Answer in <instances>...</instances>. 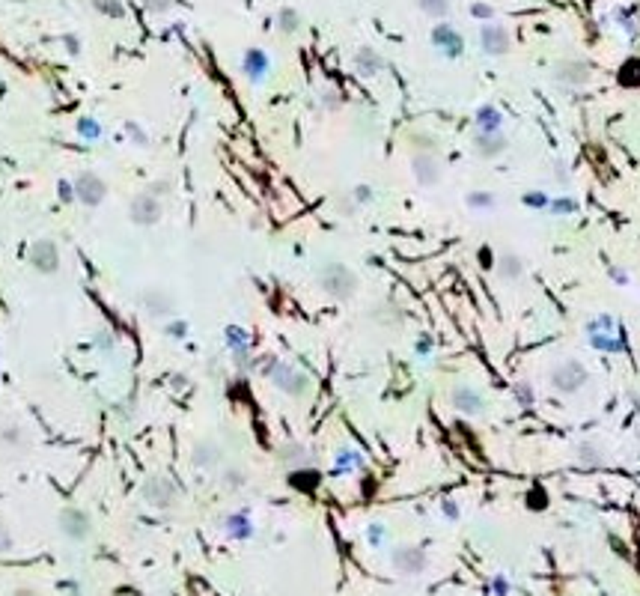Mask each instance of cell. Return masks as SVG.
Returning <instances> with one entry per match:
<instances>
[{"label":"cell","instance_id":"1","mask_svg":"<svg viewBox=\"0 0 640 596\" xmlns=\"http://www.w3.org/2000/svg\"><path fill=\"white\" fill-rule=\"evenodd\" d=\"M551 388L557 391V394H578L587 382H589V373H587V367L581 361H560V364H554L551 367Z\"/></svg>","mask_w":640,"mask_h":596},{"label":"cell","instance_id":"2","mask_svg":"<svg viewBox=\"0 0 640 596\" xmlns=\"http://www.w3.org/2000/svg\"><path fill=\"white\" fill-rule=\"evenodd\" d=\"M593 78V69L589 63L581 60V57H563L557 66H554V81L563 87V90H584Z\"/></svg>","mask_w":640,"mask_h":596},{"label":"cell","instance_id":"3","mask_svg":"<svg viewBox=\"0 0 640 596\" xmlns=\"http://www.w3.org/2000/svg\"><path fill=\"white\" fill-rule=\"evenodd\" d=\"M322 287L331 295H336V298H349L351 292L358 289V277H355V272L346 269V266H328L322 272Z\"/></svg>","mask_w":640,"mask_h":596},{"label":"cell","instance_id":"4","mask_svg":"<svg viewBox=\"0 0 640 596\" xmlns=\"http://www.w3.org/2000/svg\"><path fill=\"white\" fill-rule=\"evenodd\" d=\"M426 555L420 549H411V545H406V549H396L393 552V570L402 572V575H417L426 570Z\"/></svg>","mask_w":640,"mask_h":596},{"label":"cell","instance_id":"5","mask_svg":"<svg viewBox=\"0 0 640 596\" xmlns=\"http://www.w3.org/2000/svg\"><path fill=\"white\" fill-rule=\"evenodd\" d=\"M450 403L456 406V409L462 411V415H480V411L485 409L482 394H480V391H474V388H468V385L453 388V394H450Z\"/></svg>","mask_w":640,"mask_h":596},{"label":"cell","instance_id":"6","mask_svg":"<svg viewBox=\"0 0 640 596\" xmlns=\"http://www.w3.org/2000/svg\"><path fill=\"white\" fill-rule=\"evenodd\" d=\"M480 39H482V48H485V54H492V57H500V54H507L510 51V33L503 30L500 24H485L482 27V33H480Z\"/></svg>","mask_w":640,"mask_h":596},{"label":"cell","instance_id":"7","mask_svg":"<svg viewBox=\"0 0 640 596\" xmlns=\"http://www.w3.org/2000/svg\"><path fill=\"white\" fill-rule=\"evenodd\" d=\"M575 459H578V466H584V468H599L604 462V451H602L599 441H581L575 447Z\"/></svg>","mask_w":640,"mask_h":596},{"label":"cell","instance_id":"8","mask_svg":"<svg viewBox=\"0 0 640 596\" xmlns=\"http://www.w3.org/2000/svg\"><path fill=\"white\" fill-rule=\"evenodd\" d=\"M503 146H507V140H503L497 131H480V135H477V155H482V158L500 155Z\"/></svg>","mask_w":640,"mask_h":596},{"label":"cell","instance_id":"9","mask_svg":"<svg viewBox=\"0 0 640 596\" xmlns=\"http://www.w3.org/2000/svg\"><path fill=\"white\" fill-rule=\"evenodd\" d=\"M497 274L503 277V280H521L525 277V260H521L518 254H503L500 260H497Z\"/></svg>","mask_w":640,"mask_h":596},{"label":"cell","instance_id":"10","mask_svg":"<svg viewBox=\"0 0 640 596\" xmlns=\"http://www.w3.org/2000/svg\"><path fill=\"white\" fill-rule=\"evenodd\" d=\"M441 168H438V161L432 158V155H417L414 158V173H417V179L423 182V185H435L438 179H441V173H438Z\"/></svg>","mask_w":640,"mask_h":596},{"label":"cell","instance_id":"11","mask_svg":"<svg viewBox=\"0 0 640 596\" xmlns=\"http://www.w3.org/2000/svg\"><path fill=\"white\" fill-rule=\"evenodd\" d=\"M420 9L429 12V15H447L450 0H420Z\"/></svg>","mask_w":640,"mask_h":596},{"label":"cell","instance_id":"12","mask_svg":"<svg viewBox=\"0 0 640 596\" xmlns=\"http://www.w3.org/2000/svg\"><path fill=\"white\" fill-rule=\"evenodd\" d=\"M468 203H470V206H477V209H492V206H495V200H492V194H482V191H477V194H470V197H468Z\"/></svg>","mask_w":640,"mask_h":596},{"label":"cell","instance_id":"13","mask_svg":"<svg viewBox=\"0 0 640 596\" xmlns=\"http://www.w3.org/2000/svg\"><path fill=\"white\" fill-rule=\"evenodd\" d=\"M9 545H12V537H9V531H6V528L0 525V552H6Z\"/></svg>","mask_w":640,"mask_h":596},{"label":"cell","instance_id":"14","mask_svg":"<svg viewBox=\"0 0 640 596\" xmlns=\"http://www.w3.org/2000/svg\"><path fill=\"white\" fill-rule=\"evenodd\" d=\"M611 277H614V280H619V284H626V280H629L626 274H622V272H616V269H611Z\"/></svg>","mask_w":640,"mask_h":596},{"label":"cell","instance_id":"15","mask_svg":"<svg viewBox=\"0 0 640 596\" xmlns=\"http://www.w3.org/2000/svg\"><path fill=\"white\" fill-rule=\"evenodd\" d=\"M15 596H36V593H30V590H19V593H15Z\"/></svg>","mask_w":640,"mask_h":596}]
</instances>
